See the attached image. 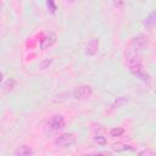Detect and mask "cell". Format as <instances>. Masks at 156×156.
<instances>
[{"label": "cell", "instance_id": "cell-17", "mask_svg": "<svg viewBox=\"0 0 156 156\" xmlns=\"http://www.w3.org/2000/svg\"><path fill=\"white\" fill-rule=\"evenodd\" d=\"M94 140H95L98 144H100V145H105V144H106V139H105V136H102V135H96Z\"/></svg>", "mask_w": 156, "mask_h": 156}, {"label": "cell", "instance_id": "cell-2", "mask_svg": "<svg viewBox=\"0 0 156 156\" xmlns=\"http://www.w3.org/2000/svg\"><path fill=\"white\" fill-rule=\"evenodd\" d=\"M76 141H77V136L74 134H72V133H65V134H61L58 138H56L55 144L58 147H69L73 144H76Z\"/></svg>", "mask_w": 156, "mask_h": 156}, {"label": "cell", "instance_id": "cell-20", "mask_svg": "<svg viewBox=\"0 0 156 156\" xmlns=\"http://www.w3.org/2000/svg\"><path fill=\"white\" fill-rule=\"evenodd\" d=\"M1 80H2V73L0 72V82H1Z\"/></svg>", "mask_w": 156, "mask_h": 156}, {"label": "cell", "instance_id": "cell-11", "mask_svg": "<svg viewBox=\"0 0 156 156\" xmlns=\"http://www.w3.org/2000/svg\"><path fill=\"white\" fill-rule=\"evenodd\" d=\"M111 149L116 152H121V151H127V150H133L132 146L129 145H126V144H122V143H113L111 145Z\"/></svg>", "mask_w": 156, "mask_h": 156}, {"label": "cell", "instance_id": "cell-10", "mask_svg": "<svg viewBox=\"0 0 156 156\" xmlns=\"http://www.w3.org/2000/svg\"><path fill=\"white\" fill-rule=\"evenodd\" d=\"M32 154H33V150L28 145H21L15 151V156H32Z\"/></svg>", "mask_w": 156, "mask_h": 156}, {"label": "cell", "instance_id": "cell-14", "mask_svg": "<svg viewBox=\"0 0 156 156\" xmlns=\"http://www.w3.org/2000/svg\"><path fill=\"white\" fill-rule=\"evenodd\" d=\"M123 133H124V129H123V128H121V127L112 128V129L110 130V134H111L112 136H121Z\"/></svg>", "mask_w": 156, "mask_h": 156}, {"label": "cell", "instance_id": "cell-7", "mask_svg": "<svg viewBox=\"0 0 156 156\" xmlns=\"http://www.w3.org/2000/svg\"><path fill=\"white\" fill-rule=\"evenodd\" d=\"M56 40H57V37H56V34H55L54 32L48 33V34L40 40V49H41V50H45V49L52 46V45L56 43Z\"/></svg>", "mask_w": 156, "mask_h": 156}, {"label": "cell", "instance_id": "cell-12", "mask_svg": "<svg viewBox=\"0 0 156 156\" xmlns=\"http://www.w3.org/2000/svg\"><path fill=\"white\" fill-rule=\"evenodd\" d=\"M127 102H128V96H119V98H117V99L112 102L111 110H112V108H118V107L123 106V105L127 104Z\"/></svg>", "mask_w": 156, "mask_h": 156}, {"label": "cell", "instance_id": "cell-16", "mask_svg": "<svg viewBox=\"0 0 156 156\" xmlns=\"http://www.w3.org/2000/svg\"><path fill=\"white\" fill-rule=\"evenodd\" d=\"M46 6L49 7V10H50L51 13H55V12H56V4H55L54 1H51V0L46 1Z\"/></svg>", "mask_w": 156, "mask_h": 156}, {"label": "cell", "instance_id": "cell-8", "mask_svg": "<svg viewBox=\"0 0 156 156\" xmlns=\"http://www.w3.org/2000/svg\"><path fill=\"white\" fill-rule=\"evenodd\" d=\"M99 46H100V41L98 38H93L88 41V44L85 45V54L88 56H94L96 55L98 50H99Z\"/></svg>", "mask_w": 156, "mask_h": 156}, {"label": "cell", "instance_id": "cell-3", "mask_svg": "<svg viewBox=\"0 0 156 156\" xmlns=\"http://www.w3.org/2000/svg\"><path fill=\"white\" fill-rule=\"evenodd\" d=\"M147 43H149V40H147V37L146 35L138 34V35L133 37L132 40H130V46H132L130 50H134V51H138L139 52V51L144 50L147 46Z\"/></svg>", "mask_w": 156, "mask_h": 156}, {"label": "cell", "instance_id": "cell-19", "mask_svg": "<svg viewBox=\"0 0 156 156\" xmlns=\"http://www.w3.org/2000/svg\"><path fill=\"white\" fill-rule=\"evenodd\" d=\"M84 156H108V155L104 152H98V154H90V155H84Z\"/></svg>", "mask_w": 156, "mask_h": 156}, {"label": "cell", "instance_id": "cell-18", "mask_svg": "<svg viewBox=\"0 0 156 156\" xmlns=\"http://www.w3.org/2000/svg\"><path fill=\"white\" fill-rule=\"evenodd\" d=\"M51 62H52V60H51V58H50V60H45V61H43V62L40 63V66H39V67H40V69H45V68H46Z\"/></svg>", "mask_w": 156, "mask_h": 156}, {"label": "cell", "instance_id": "cell-6", "mask_svg": "<svg viewBox=\"0 0 156 156\" xmlns=\"http://www.w3.org/2000/svg\"><path fill=\"white\" fill-rule=\"evenodd\" d=\"M135 77H138L140 80H143V82H145V83H150L151 82V76L144 69V67H143V65L141 66H138V67H135V68H132V69H129Z\"/></svg>", "mask_w": 156, "mask_h": 156}, {"label": "cell", "instance_id": "cell-9", "mask_svg": "<svg viewBox=\"0 0 156 156\" xmlns=\"http://www.w3.org/2000/svg\"><path fill=\"white\" fill-rule=\"evenodd\" d=\"M143 24H144V27L146 28V29H152L154 27H155V24H156V12L155 11H151L145 18H144V21H143Z\"/></svg>", "mask_w": 156, "mask_h": 156}, {"label": "cell", "instance_id": "cell-15", "mask_svg": "<svg viewBox=\"0 0 156 156\" xmlns=\"http://www.w3.org/2000/svg\"><path fill=\"white\" fill-rule=\"evenodd\" d=\"M138 156H156V155H155V152H154L152 150H150V149H144V150H141V151L138 154Z\"/></svg>", "mask_w": 156, "mask_h": 156}, {"label": "cell", "instance_id": "cell-13", "mask_svg": "<svg viewBox=\"0 0 156 156\" xmlns=\"http://www.w3.org/2000/svg\"><path fill=\"white\" fill-rule=\"evenodd\" d=\"M15 85H16V80H15L13 78H10V79L5 83L4 90H5V91H10V90H12V89L15 88Z\"/></svg>", "mask_w": 156, "mask_h": 156}, {"label": "cell", "instance_id": "cell-1", "mask_svg": "<svg viewBox=\"0 0 156 156\" xmlns=\"http://www.w3.org/2000/svg\"><path fill=\"white\" fill-rule=\"evenodd\" d=\"M93 94V89L90 85L88 84H83V85H79L77 87L73 93H72V96L77 100H85V99H89Z\"/></svg>", "mask_w": 156, "mask_h": 156}, {"label": "cell", "instance_id": "cell-5", "mask_svg": "<svg viewBox=\"0 0 156 156\" xmlns=\"http://www.w3.org/2000/svg\"><path fill=\"white\" fill-rule=\"evenodd\" d=\"M65 124H66V121L62 115H54L48 122V126L51 130H60L65 127Z\"/></svg>", "mask_w": 156, "mask_h": 156}, {"label": "cell", "instance_id": "cell-4", "mask_svg": "<svg viewBox=\"0 0 156 156\" xmlns=\"http://www.w3.org/2000/svg\"><path fill=\"white\" fill-rule=\"evenodd\" d=\"M126 62H127V66L129 69L134 68V67H138V66H141V56L138 51H134V50H129L126 55Z\"/></svg>", "mask_w": 156, "mask_h": 156}]
</instances>
